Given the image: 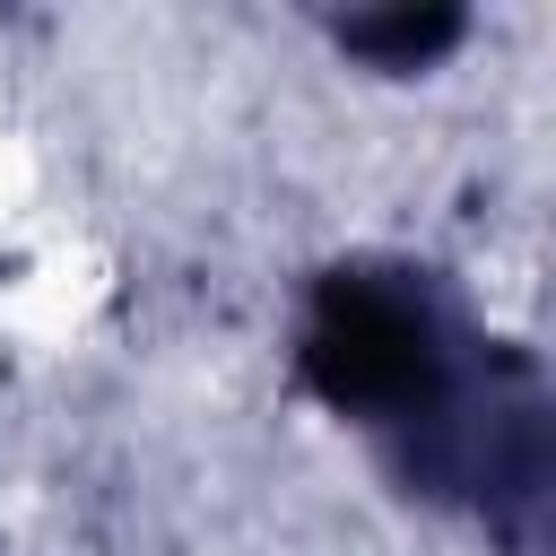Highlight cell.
<instances>
[{"mask_svg":"<svg viewBox=\"0 0 556 556\" xmlns=\"http://www.w3.org/2000/svg\"><path fill=\"white\" fill-rule=\"evenodd\" d=\"M339 43L374 52V70H426L434 52L460 43V17H417V9H400V17H356V26H339Z\"/></svg>","mask_w":556,"mask_h":556,"instance_id":"obj_1","label":"cell"}]
</instances>
